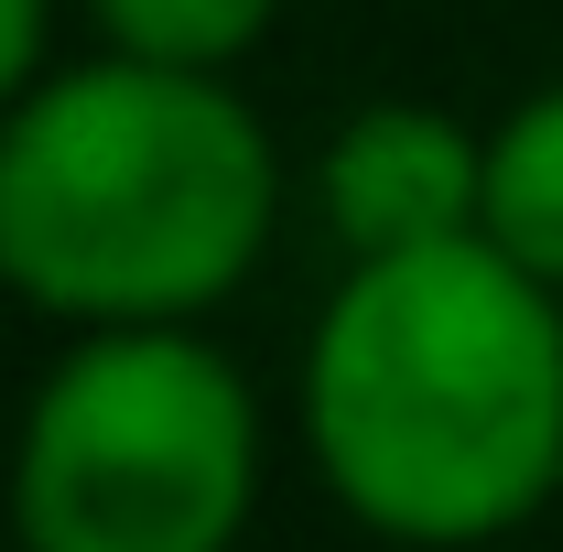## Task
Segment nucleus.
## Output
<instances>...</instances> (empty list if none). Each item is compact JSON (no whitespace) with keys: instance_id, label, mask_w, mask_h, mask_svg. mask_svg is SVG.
Returning <instances> with one entry per match:
<instances>
[{"instance_id":"423d86ee","label":"nucleus","mask_w":563,"mask_h":552,"mask_svg":"<svg viewBox=\"0 0 563 552\" xmlns=\"http://www.w3.org/2000/svg\"><path fill=\"white\" fill-rule=\"evenodd\" d=\"M87 22H98V44H120V55L239 76L261 44H272L282 0H87Z\"/></svg>"},{"instance_id":"39448f33","label":"nucleus","mask_w":563,"mask_h":552,"mask_svg":"<svg viewBox=\"0 0 563 552\" xmlns=\"http://www.w3.org/2000/svg\"><path fill=\"white\" fill-rule=\"evenodd\" d=\"M477 228L520 272H542L563 292V76L509 98L488 120V196H477Z\"/></svg>"},{"instance_id":"0eeeda50","label":"nucleus","mask_w":563,"mask_h":552,"mask_svg":"<svg viewBox=\"0 0 563 552\" xmlns=\"http://www.w3.org/2000/svg\"><path fill=\"white\" fill-rule=\"evenodd\" d=\"M44 44H55V0H0V109H11L44 66H55Z\"/></svg>"},{"instance_id":"20e7f679","label":"nucleus","mask_w":563,"mask_h":552,"mask_svg":"<svg viewBox=\"0 0 563 552\" xmlns=\"http://www.w3.org/2000/svg\"><path fill=\"white\" fill-rule=\"evenodd\" d=\"M477 196H488V131L433 98H368L314 152V228L336 239V261L466 239Z\"/></svg>"},{"instance_id":"f03ea898","label":"nucleus","mask_w":563,"mask_h":552,"mask_svg":"<svg viewBox=\"0 0 563 552\" xmlns=\"http://www.w3.org/2000/svg\"><path fill=\"white\" fill-rule=\"evenodd\" d=\"M272 239L282 152L239 76L98 44L0 109V292L55 325H207Z\"/></svg>"},{"instance_id":"6e6552de","label":"nucleus","mask_w":563,"mask_h":552,"mask_svg":"<svg viewBox=\"0 0 563 552\" xmlns=\"http://www.w3.org/2000/svg\"><path fill=\"white\" fill-rule=\"evenodd\" d=\"M0 477H11V412H0Z\"/></svg>"},{"instance_id":"7ed1b4c3","label":"nucleus","mask_w":563,"mask_h":552,"mask_svg":"<svg viewBox=\"0 0 563 552\" xmlns=\"http://www.w3.org/2000/svg\"><path fill=\"white\" fill-rule=\"evenodd\" d=\"M272 477L250 368L207 325H76L11 412L22 552H239Z\"/></svg>"},{"instance_id":"f257e3e1","label":"nucleus","mask_w":563,"mask_h":552,"mask_svg":"<svg viewBox=\"0 0 563 552\" xmlns=\"http://www.w3.org/2000/svg\"><path fill=\"white\" fill-rule=\"evenodd\" d=\"M303 466L390 552H488L563 498V292L488 228L347 261L292 368Z\"/></svg>"}]
</instances>
